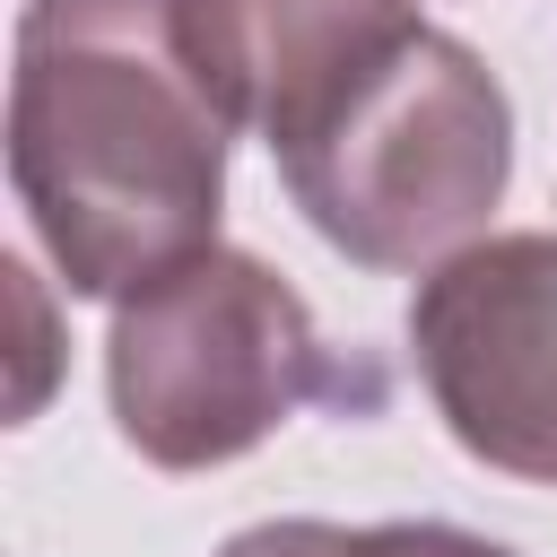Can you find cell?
I'll list each match as a JSON object with an SVG mask.
<instances>
[{
	"mask_svg": "<svg viewBox=\"0 0 557 557\" xmlns=\"http://www.w3.org/2000/svg\"><path fill=\"white\" fill-rule=\"evenodd\" d=\"M226 104L183 0H26L9 78V183L70 296H131L218 244Z\"/></svg>",
	"mask_w": 557,
	"mask_h": 557,
	"instance_id": "obj_1",
	"label": "cell"
},
{
	"mask_svg": "<svg viewBox=\"0 0 557 557\" xmlns=\"http://www.w3.org/2000/svg\"><path fill=\"white\" fill-rule=\"evenodd\" d=\"M270 157L331 252L357 270H426L453 261L505 200L513 104L461 35L418 17L305 104Z\"/></svg>",
	"mask_w": 557,
	"mask_h": 557,
	"instance_id": "obj_2",
	"label": "cell"
},
{
	"mask_svg": "<svg viewBox=\"0 0 557 557\" xmlns=\"http://www.w3.org/2000/svg\"><path fill=\"white\" fill-rule=\"evenodd\" d=\"M113 426L157 470H218L270 444L305 400L339 392V366L305 296L252 252H191L183 270L131 287L104 339Z\"/></svg>",
	"mask_w": 557,
	"mask_h": 557,
	"instance_id": "obj_3",
	"label": "cell"
},
{
	"mask_svg": "<svg viewBox=\"0 0 557 557\" xmlns=\"http://www.w3.org/2000/svg\"><path fill=\"white\" fill-rule=\"evenodd\" d=\"M409 357L453 444L557 487V235H479L409 296Z\"/></svg>",
	"mask_w": 557,
	"mask_h": 557,
	"instance_id": "obj_4",
	"label": "cell"
},
{
	"mask_svg": "<svg viewBox=\"0 0 557 557\" xmlns=\"http://www.w3.org/2000/svg\"><path fill=\"white\" fill-rule=\"evenodd\" d=\"M418 26V0H183V35L200 78L218 87L235 131L278 139L305 104H322L366 52Z\"/></svg>",
	"mask_w": 557,
	"mask_h": 557,
	"instance_id": "obj_5",
	"label": "cell"
},
{
	"mask_svg": "<svg viewBox=\"0 0 557 557\" xmlns=\"http://www.w3.org/2000/svg\"><path fill=\"white\" fill-rule=\"evenodd\" d=\"M218 557H513V548L479 540L461 522H374V531H348V522H252Z\"/></svg>",
	"mask_w": 557,
	"mask_h": 557,
	"instance_id": "obj_6",
	"label": "cell"
}]
</instances>
